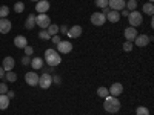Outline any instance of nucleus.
Segmentation results:
<instances>
[{
    "instance_id": "1",
    "label": "nucleus",
    "mask_w": 154,
    "mask_h": 115,
    "mask_svg": "<svg viewBox=\"0 0 154 115\" xmlns=\"http://www.w3.org/2000/svg\"><path fill=\"white\" fill-rule=\"evenodd\" d=\"M43 60H46V65L48 66H53V68L59 66L60 63H62V57H60V54L57 52L54 48H49V49L45 51V58Z\"/></svg>"
},
{
    "instance_id": "2",
    "label": "nucleus",
    "mask_w": 154,
    "mask_h": 115,
    "mask_svg": "<svg viewBox=\"0 0 154 115\" xmlns=\"http://www.w3.org/2000/svg\"><path fill=\"white\" fill-rule=\"evenodd\" d=\"M103 108L108 114H116L120 111V101H119V97H112V95H108L103 98Z\"/></svg>"
},
{
    "instance_id": "3",
    "label": "nucleus",
    "mask_w": 154,
    "mask_h": 115,
    "mask_svg": "<svg viewBox=\"0 0 154 115\" xmlns=\"http://www.w3.org/2000/svg\"><path fill=\"white\" fill-rule=\"evenodd\" d=\"M128 22H130V26H133V28L140 26V25H142V22H143L142 12H139V11H131L130 14H128Z\"/></svg>"
},
{
    "instance_id": "4",
    "label": "nucleus",
    "mask_w": 154,
    "mask_h": 115,
    "mask_svg": "<svg viewBox=\"0 0 154 115\" xmlns=\"http://www.w3.org/2000/svg\"><path fill=\"white\" fill-rule=\"evenodd\" d=\"M51 84H53V75L48 74V72H43L42 75H38V87L42 89H49Z\"/></svg>"
},
{
    "instance_id": "5",
    "label": "nucleus",
    "mask_w": 154,
    "mask_h": 115,
    "mask_svg": "<svg viewBox=\"0 0 154 115\" xmlns=\"http://www.w3.org/2000/svg\"><path fill=\"white\" fill-rule=\"evenodd\" d=\"M56 51L59 54H69L72 51V45L69 40H60L57 45H56Z\"/></svg>"
},
{
    "instance_id": "6",
    "label": "nucleus",
    "mask_w": 154,
    "mask_h": 115,
    "mask_svg": "<svg viewBox=\"0 0 154 115\" xmlns=\"http://www.w3.org/2000/svg\"><path fill=\"white\" fill-rule=\"evenodd\" d=\"M152 40L151 35H146V34H137V37L134 38V45L139 46V48H145L148 46V43Z\"/></svg>"
},
{
    "instance_id": "7",
    "label": "nucleus",
    "mask_w": 154,
    "mask_h": 115,
    "mask_svg": "<svg viewBox=\"0 0 154 115\" xmlns=\"http://www.w3.org/2000/svg\"><path fill=\"white\" fill-rule=\"evenodd\" d=\"M35 25L40 26L42 29H46L51 25V19L48 17V14H38V16H35Z\"/></svg>"
},
{
    "instance_id": "8",
    "label": "nucleus",
    "mask_w": 154,
    "mask_h": 115,
    "mask_svg": "<svg viewBox=\"0 0 154 115\" xmlns=\"http://www.w3.org/2000/svg\"><path fill=\"white\" fill-rule=\"evenodd\" d=\"M25 81H26L29 86H37L38 84V74L35 71H29L25 74Z\"/></svg>"
},
{
    "instance_id": "9",
    "label": "nucleus",
    "mask_w": 154,
    "mask_h": 115,
    "mask_svg": "<svg viewBox=\"0 0 154 115\" xmlns=\"http://www.w3.org/2000/svg\"><path fill=\"white\" fill-rule=\"evenodd\" d=\"M91 23L94 25V26H102V25H105L106 22V17L102 14V12H94V14H91Z\"/></svg>"
},
{
    "instance_id": "10",
    "label": "nucleus",
    "mask_w": 154,
    "mask_h": 115,
    "mask_svg": "<svg viewBox=\"0 0 154 115\" xmlns=\"http://www.w3.org/2000/svg\"><path fill=\"white\" fill-rule=\"evenodd\" d=\"M51 5L48 0H38V2L35 3V11L38 12V14H46V12L49 11Z\"/></svg>"
},
{
    "instance_id": "11",
    "label": "nucleus",
    "mask_w": 154,
    "mask_h": 115,
    "mask_svg": "<svg viewBox=\"0 0 154 115\" xmlns=\"http://www.w3.org/2000/svg\"><path fill=\"white\" fill-rule=\"evenodd\" d=\"M82 34H83V29H82L80 25H74V26H71V28L68 29V32H66V35H68L69 38H79Z\"/></svg>"
},
{
    "instance_id": "12",
    "label": "nucleus",
    "mask_w": 154,
    "mask_h": 115,
    "mask_svg": "<svg viewBox=\"0 0 154 115\" xmlns=\"http://www.w3.org/2000/svg\"><path fill=\"white\" fill-rule=\"evenodd\" d=\"M109 95H112V97H119V95H122V92H123V84L122 83H112L111 86H109Z\"/></svg>"
},
{
    "instance_id": "13",
    "label": "nucleus",
    "mask_w": 154,
    "mask_h": 115,
    "mask_svg": "<svg viewBox=\"0 0 154 115\" xmlns=\"http://www.w3.org/2000/svg\"><path fill=\"white\" fill-rule=\"evenodd\" d=\"M125 0H108V6L112 9V11H122L125 9Z\"/></svg>"
},
{
    "instance_id": "14",
    "label": "nucleus",
    "mask_w": 154,
    "mask_h": 115,
    "mask_svg": "<svg viewBox=\"0 0 154 115\" xmlns=\"http://www.w3.org/2000/svg\"><path fill=\"white\" fill-rule=\"evenodd\" d=\"M137 28H133V26H128L125 31H123V35H125V38L128 42H134V38L137 37Z\"/></svg>"
},
{
    "instance_id": "15",
    "label": "nucleus",
    "mask_w": 154,
    "mask_h": 115,
    "mask_svg": "<svg viewBox=\"0 0 154 115\" xmlns=\"http://www.w3.org/2000/svg\"><path fill=\"white\" fill-rule=\"evenodd\" d=\"M14 65H16L14 58H12L11 55H8V57H5V58H3L2 68H3V71H5V72H8V71H12V69H14Z\"/></svg>"
},
{
    "instance_id": "16",
    "label": "nucleus",
    "mask_w": 154,
    "mask_h": 115,
    "mask_svg": "<svg viewBox=\"0 0 154 115\" xmlns=\"http://www.w3.org/2000/svg\"><path fill=\"white\" fill-rule=\"evenodd\" d=\"M12 28V23L8 19H2L0 20V34H8Z\"/></svg>"
},
{
    "instance_id": "17",
    "label": "nucleus",
    "mask_w": 154,
    "mask_h": 115,
    "mask_svg": "<svg viewBox=\"0 0 154 115\" xmlns=\"http://www.w3.org/2000/svg\"><path fill=\"white\" fill-rule=\"evenodd\" d=\"M14 46H17V48H20V49L26 48V46H28V38L25 37V35H17V37L14 38Z\"/></svg>"
},
{
    "instance_id": "18",
    "label": "nucleus",
    "mask_w": 154,
    "mask_h": 115,
    "mask_svg": "<svg viewBox=\"0 0 154 115\" xmlns=\"http://www.w3.org/2000/svg\"><path fill=\"white\" fill-rule=\"evenodd\" d=\"M106 20L111 22V23H117V22L120 20V12H119V11H112V9H109V12L106 14Z\"/></svg>"
},
{
    "instance_id": "19",
    "label": "nucleus",
    "mask_w": 154,
    "mask_h": 115,
    "mask_svg": "<svg viewBox=\"0 0 154 115\" xmlns=\"http://www.w3.org/2000/svg\"><path fill=\"white\" fill-rule=\"evenodd\" d=\"M31 66H32L34 71L42 69V68H43V58H42V57H34V58H31Z\"/></svg>"
},
{
    "instance_id": "20",
    "label": "nucleus",
    "mask_w": 154,
    "mask_h": 115,
    "mask_svg": "<svg viewBox=\"0 0 154 115\" xmlns=\"http://www.w3.org/2000/svg\"><path fill=\"white\" fill-rule=\"evenodd\" d=\"M9 108V97L6 94H0V111H5Z\"/></svg>"
},
{
    "instance_id": "21",
    "label": "nucleus",
    "mask_w": 154,
    "mask_h": 115,
    "mask_svg": "<svg viewBox=\"0 0 154 115\" xmlns=\"http://www.w3.org/2000/svg\"><path fill=\"white\" fill-rule=\"evenodd\" d=\"M34 26H35V16L29 14L26 22H25V28H26V29H34Z\"/></svg>"
},
{
    "instance_id": "22",
    "label": "nucleus",
    "mask_w": 154,
    "mask_h": 115,
    "mask_svg": "<svg viewBox=\"0 0 154 115\" xmlns=\"http://www.w3.org/2000/svg\"><path fill=\"white\" fill-rule=\"evenodd\" d=\"M46 31H48V34L53 37V35H57L59 34V25H54V23H51L49 26L46 28Z\"/></svg>"
},
{
    "instance_id": "23",
    "label": "nucleus",
    "mask_w": 154,
    "mask_h": 115,
    "mask_svg": "<svg viewBox=\"0 0 154 115\" xmlns=\"http://www.w3.org/2000/svg\"><path fill=\"white\" fill-rule=\"evenodd\" d=\"M5 78H6V81H9V83H14V81L17 80V74L12 72V71H8V72H5Z\"/></svg>"
},
{
    "instance_id": "24",
    "label": "nucleus",
    "mask_w": 154,
    "mask_h": 115,
    "mask_svg": "<svg viewBox=\"0 0 154 115\" xmlns=\"http://www.w3.org/2000/svg\"><path fill=\"white\" fill-rule=\"evenodd\" d=\"M125 8L128 9V11H136L137 9V0H128V2L125 3Z\"/></svg>"
},
{
    "instance_id": "25",
    "label": "nucleus",
    "mask_w": 154,
    "mask_h": 115,
    "mask_svg": "<svg viewBox=\"0 0 154 115\" xmlns=\"http://www.w3.org/2000/svg\"><path fill=\"white\" fill-rule=\"evenodd\" d=\"M97 95H99L100 98H105V97H108V95H109L108 87H105V86H100V87L97 89Z\"/></svg>"
},
{
    "instance_id": "26",
    "label": "nucleus",
    "mask_w": 154,
    "mask_h": 115,
    "mask_svg": "<svg viewBox=\"0 0 154 115\" xmlns=\"http://www.w3.org/2000/svg\"><path fill=\"white\" fill-rule=\"evenodd\" d=\"M143 12L146 16H152L154 14V5L152 3H145L143 5Z\"/></svg>"
},
{
    "instance_id": "27",
    "label": "nucleus",
    "mask_w": 154,
    "mask_h": 115,
    "mask_svg": "<svg viewBox=\"0 0 154 115\" xmlns=\"http://www.w3.org/2000/svg\"><path fill=\"white\" fill-rule=\"evenodd\" d=\"M136 115H149V109L145 108V106H137Z\"/></svg>"
},
{
    "instance_id": "28",
    "label": "nucleus",
    "mask_w": 154,
    "mask_h": 115,
    "mask_svg": "<svg viewBox=\"0 0 154 115\" xmlns=\"http://www.w3.org/2000/svg\"><path fill=\"white\" fill-rule=\"evenodd\" d=\"M9 14V8L6 5H2L0 6V19H6Z\"/></svg>"
},
{
    "instance_id": "29",
    "label": "nucleus",
    "mask_w": 154,
    "mask_h": 115,
    "mask_svg": "<svg viewBox=\"0 0 154 115\" xmlns=\"http://www.w3.org/2000/svg\"><path fill=\"white\" fill-rule=\"evenodd\" d=\"M38 38H40V40H51V35L48 34L46 29H42L40 32H38Z\"/></svg>"
},
{
    "instance_id": "30",
    "label": "nucleus",
    "mask_w": 154,
    "mask_h": 115,
    "mask_svg": "<svg viewBox=\"0 0 154 115\" xmlns=\"http://www.w3.org/2000/svg\"><path fill=\"white\" fill-rule=\"evenodd\" d=\"M14 11L17 12V14L23 12V11H25V3H23V2H17V3L14 5Z\"/></svg>"
},
{
    "instance_id": "31",
    "label": "nucleus",
    "mask_w": 154,
    "mask_h": 115,
    "mask_svg": "<svg viewBox=\"0 0 154 115\" xmlns=\"http://www.w3.org/2000/svg\"><path fill=\"white\" fill-rule=\"evenodd\" d=\"M122 48H123V51L125 52H130V51H133V42H125L123 45H122Z\"/></svg>"
},
{
    "instance_id": "32",
    "label": "nucleus",
    "mask_w": 154,
    "mask_h": 115,
    "mask_svg": "<svg viewBox=\"0 0 154 115\" xmlns=\"http://www.w3.org/2000/svg\"><path fill=\"white\" fill-rule=\"evenodd\" d=\"M96 6H99L100 9L108 8V0H96Z\"/></svg>"
},
{
    "instance_id": "33",
    "label": "nucleus",
    "mask_w": 154,
    "mask_h": 115,
    "mask_svg": "<svg viewBox=\"0 0 154 115\" xmlns=\"http://www.w3.org/2000/svg\"><path fill=\"white\" fill-rule=\"evenodd\" d=\"M22 65H23V66L31 65V57H29V55H23V57H22Z\"/></svg>"
},
{
    "instance_id": "34",
    "label": "nucleus",
    "mask_w": 154,
    "mask_h": 115,
    "mask_svg": "<svg viewBox=\"0 0 154 115\" xmlns=\"http://www.w3.org/2000/svg\"><path fill=\"white\" fill-rule=\"evenodd\" d=\"M6 92H8V84L0 83V94H6Z\"/></svg>"
},
{
    "instance_id": "35",
    "label": "nucleus",
    "mask_w": 154,
    "mask_h": 115,
    "mask_svg": "<svg viewBox=\"0 0 154 115\" xmlns=\"http://www.w3.org/2000/svg\"><path fill=\"white\" fill-rule=\"evenodd\" d=\"M23 49H25V55H29V57H31L32 52H34V49H32L31 46H26V48H23Z\"/></svg>"
},
{
    "instance_id": "36",
    "label": "nucleus",
    "mask_w": 154,
    "mask_h": 115,
    "mask_svg": "<svg viewBox=\"0 0 154 115\" xmlns=\"http://www.w3.org/2000/svg\"><path fill=\"white\" fill-rule=\"evenodd\" d=\"M51 42H53V45H57V43L60 42V34H57V35H53V37H51Z\"/></svg>"
},
{
    "instance_id": "37",
    "label": "nucleus",
    "mask_w": 154,
    "mask_h": 115,
    "mask_svg": "<svg viewBox=\"0 0 154 115\" xmlns=\"http://www.w3.org/2000/svg\"><path fill=\"white\" fill-rule=\"evenodd\" d=\"M68 29H69V28L66 26V25H62V26L59 28V32H62V34H65V35H66V32H68Z\"/></svg>"
},
{
    "instance_id": "38",
    "label": "nucleus",
    "mask_w": 154,
    "mask_h": 115,
    "mask_svg": "<svg viewBox=\"0 0 154 115\" xmlns=\"http://www.w3.org/2000/svg\"><path fill=\"white\" fill-rule=\"evenodd\" d=\"M60 81H62V78L59 75H53V83H56V84H60Z\"/></svg>"
},
{
    "instance_id": "39",
    "label": "nucleus",
    "mask_w": 154,
    "mask_h": 115,
    "mask_svg": "<svg viewBox=\"0 0 154 115\" xmlns=\"http://www.w3.org/2000/svg\"><path fill=\"white\" fill-rule=\"evenodd\" d=\"M6 95H8V97H9V100H11V98H14V95H16V94H14V91H8V92H6Z\"/></svg>"
},
{
    "instance_id": "40",
    "label": "nucleus",
    "mask_w": 154,
    "mask_h": 115,
    "mask_svg": "<svg viewBox=\"0 0 154 115\" xmlns=\"http://www.w3.org/2000/svg\"><path fill=\"white\" fill-rule=\"evenodd\" d=\"M128 14H130V11H128V9H122V16L123 17H128Z\"/></svg>"
},
{
    "instance_id": "41",
    "label": "nucleus",
    "mask_w": 154,
    "mask_h": 115,
    "mask_svg": "<svg viewBox=\"0 0 154 115\" xmlns=\"http://www.w3.org/2000/svg\"><path fill=\"white\" fill-rule=\"evenodd\" d=\"M100 12H102V14H103V16L106 17V14H108V12H109V11H108V8H103V9H102Z\"/></svg>"
},
{
    "instance_id": "42",
    "label": "nucleus",
    "mask_w": 154,
    "mask_h": 115,
    "mask_svg": "<svg viewBox=\"0 0 154 115\" xmlns=\"http://www.w3.org/2000/svg\"><path fill=\"white\" fill-rule=\"evenodd\" d=\"M3 77H5V71H3L2 66H0V78H3Z\"/></svg>"
},
{
    "instance_id": "43",
    "label": "nucleus",
    "mask_w": 154,
    "mask_h": 115,
    "mask_svg": "<svg viewBox=\"0 0 154 115\" xmlns=\"http://www.w3.org/2000/svg\"><path fill=\"white\" fill-rule=\"evenodd\" d=\"M154 2V0H148V3H152Z\"/></svg>"
},
{
    "instance_id": "44",
    "label": "nucleus",
    "mask_w": 154,
    "mask_h": 115,
    "mask_svg": "<svg viewBox=\"0 0 154 115\" xmlns=\"http://www.w3.org/2000/svg\"><path fill=\"white\" fill-rule=\"evenodd\" d=\"M31 2H35V3H37V2H38V0H31Z\"/></svg>"
}]
</instances>
